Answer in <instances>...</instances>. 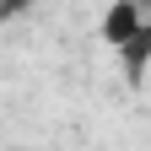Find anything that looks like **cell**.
<instances>
[{
  "instance_id": "cell-1",
  "label": "cell",
  "mask_w": 151,
  "mask_h": 151,
  "mask_svg": "<svg viewBox=\"0 0 151 151\" xmlns=\"http://www.w3.org/2000/svg\"><path fill=\"white\" fill-rule=\"evenodd\" d=\"M146 22H151V0H113V6L103 11V27H97V32H103V43L119 54Z\"/></svg>"
},
{
  "instance_id": "cell-3",
  "label": "cell",
  "mask_w": 151,
  "mask_h": 151,
  "mask_svg": "<svg viewBox=\"0 0 151 151\" xmlns=\"http://www.w3.org/2000/svg\"><path fill=\"white\" fill-rule=\"evenodd\" d=\"M0 151H27V146H0Z\"/></svg>"
},
{
  "instance_id": "cell-2",
  "label": "cell",
  "mask_w": 151,
  "mask_h": 151,
  "mask_svg": "<svg viewBox=\"0 0 151 151\" xmlns=\"http://www.w3.org/2000/svg\"><path fill=\"white\" fill-rule=\"evenodd\" d=\"M38 6V0H0V27H6V22H16V16H27Z\"/></svg>"
}]
</instances>
